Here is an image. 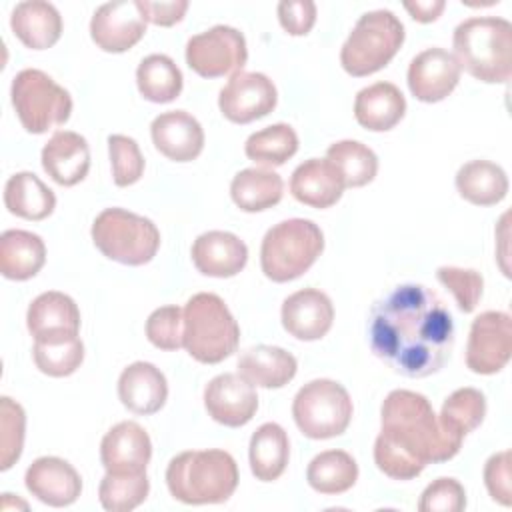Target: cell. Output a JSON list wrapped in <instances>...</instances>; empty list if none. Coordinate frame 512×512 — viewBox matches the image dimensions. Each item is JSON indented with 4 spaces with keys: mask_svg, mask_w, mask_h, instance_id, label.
I'll use <instances>...</instances> for the list:
<instances>
[{
    "mask_svg": "<svg viewBox=\"0 0 512 512\" xmlns=\"http://www.w3.org/2000/svg\"><path fill=\"white\" fill-rule=\"evenodd\" d=\"M368 334L374 356L406 378L436 374L454 348L452 314L424 284H400L376 300Z\"/></svg>",
    "mask_w": 512,
    "mask_h": 512,
    "instance_id": "1",
    "label": "cell"
},
{
    "mask_svg": "<svg viewBox=\"0 0 512 512\" xmlns=\"http://www.w3.org/2000/svg\"><path fill=\"white\" fill-rule=\"evenodd\" d=\"M380 424L374 462L392 480H412L426 464L454 458L462 446L440 426L430 400L412 390H392L384 398Z\"/></svg>",
    "mask_w": 512,
    "mask_h": 512,
    "instance_id": "2",
    "label": "cell"
},
{
    "mask_svg": "<svg viewBox=\"0 0 512 512\" xmlns=\"http://www.w3.org/2000/svg\"><path fill=\"white\" fill-rule=\"evenodd\" d=\"M238 466L226 450H186L166 468V486L178 502L202 506L226 502L238 486Z\"/></svg>",
    "mask_w": 512,
    "mask_h": 512,
    "instance_id": "3",
    "label": "cell"
},
{
    "mask_svg": "<svg viewBox=\"0 0 512 512\" xmlns=\"http://www.w3.org/2000/svg\"><path fill=\"white\" fill-rule=\"evenodd\" d=\"M454 58L470 76L486 84H504L512 74V24L498 16H474L460 22L452 36Z\"/></svg>",
    "mask_w": 512,
    "mask_h": 512,
    "instance_id": "4",
    "label": "cell"
},
{
    "mask_svg": "<svg viewBox=\"0 0 512 512\" xmlns=\"http://www.w3.org/2000/svg\"><path fill=\"white\" fill-rule=\"evenodd\" d=\"M240 326L218 294L198 292L184 306V348L202 364H218L238 348Z\"/></svg>",
    "mask_w": 512,
    "mask_h": 512,
    "instance_id": "5",
    "label": "cell"
},
{
    "mask_svg": "<svg viewBox=\"0 0 512 512\" xmlns=\"http://www.w3.org/2000/svg\"><path fill=\"white\" fill-rule=\"evenodd\" d=\"M324 234L306 218H290L272 226L260 246V266L272 282L300 278L322 254Z\"/></svg>",
    "mask_w": 512,
    "mask_h": 512,
    "instance_id": "6",
    "label": "cell"
},
{
    "mask_svg": "<svg viewBox=\"0 0 512 512\" xmlns=\"http://www.w3.org/2000/svg\"><path fill=\"white\" fill-rule=\"evenodd\" d=\"M404 42V24L390 10H372L358 18L340 50L342 68L356 78L382 70Z\"/></svg>",
    "mask_w": 512,
    "mask_h": 512,
    "instance_id": "7",
    "label": "cell"
},
{
    "mask_svg": "<svg viewBox=\"0 0 512 512\" xmlns=\"http://www.w3.org/2000/svg\"><path fill=\"white\" fill-rule=\"evenodd\" d=\"M92 242L110 260L126 266L148 264L160 248V230L150 218L124 208H106L92 222Z\"/></svg>",
    "mask_w": 512,
    "mask_h": 512,
    "instance_id": "8",
    "label": "cell"
},
{
    "mask_svg": "<svg viewBox=\"0 0 512 512\" xmlns=\"http://www.w3.org/2000/svg\"><path fill=\"white\" fill-rule=\"evenodd\" d=\"M12 106L26 132L44 134L62 126L72 114V98L38 68H24L12 78Z\"/></svg>",
    "mask_w": 512,
    "mask_h": 512,
    "instance_id": "9",
    "label": "cell"
},
{
    "mask_svg": "<svg viewBox=\"0 0 512 512\" xmlns=\"http://www.w3.org/2000/svg\"><path fill=\"white\" fill-rule=\"evenodd\" d=\"M352 400L348 390L328 378L304 384L292 402V416L298 430L312 440L340 436L352 420Z\"/></svg>",
    "mask_w": 512,
    "mask_h": 512,
    "instance_id": "10",
    "label": "cell"
},
{
    "mask_svg": "<svg viewBox=\"0 0 512 512\" xmlns=\"http://www.w3.org/2000/svg\"><path fill=\"white\" fill-rule=\"evenodd\" d=\"M248 60L244 34L232 26H212L186 44V64L202 78L236 74Z\"/></svg>",
    "mask_w": 512,
    "mask_h": 512,
    "instance_id": "11",
    "label": "cell"
},
{
    "mask_svg": "<svg viewBox=\"0 0 512 512\" xmlns=\"http://www.w3.org/2000/svg\"><path fill=\"white\" fill-rule=\"evenodd\" d=\"M512 356V318L500 310H486L472 320L466 366L474 374H496Z\"/></svg>",
    "mask_w": 512,
    "mask_h": 512,
    "instance_id": "12",
    "label": "cell"
},
{
    "mask_svg": "<svg viewBox=\"0 0 512 512\" xmlns=\"http://www.w3.org/2000/svg\"><path fill=\"white\" fill-rule=\"evenodd\" d=\"M278 92L274 82L262 72H236L220 90L218 106L226 120L250 124L276 108Z\"/></svg>",
    "mask_w": 512,
    "mask_h": 512,
    "instance_id": "13",
    "label": "cell"
},
{
    "mask_svg": "<svg viewBox=\"0 0 512 512\" xmlns=\"http://www.w3.org/2000/svg\"><path fill=\"white\" fill-rule=\"evenodd\" d=\"M146 24L138 0L106 2L90 20V36L100 50L120 54L142 40Z\"/></svg>",
    "mask_w": 512,
    "mask_h": 512,
    "instance_id": "14",
    "label": "cell"
},
{
    "mask_svg": "<svg viewBox=\"0 0 512 512\" xmlns=\"http://www.w3.org/2000/svg\"><path fill=\"white\" fill-rule=\"evenodd\" d=\"M204 408L208 416L228 428L248 424L258 410V394L240 374H218L204 388Z\"/></svg>",
    "mask_w": 512,
    "mask_h": 512,
    "instance_id": "15",
    "label": "cell"
},
{
    "mask_svg": "<svg viewBox=\"0 0 512 512\" xmlns=\"http://www.w3.org/2000/svg\"><path fill=\"white\" fill-rule=\"evenodd\" d=\"M460 80L456 58L444 48H426L408 66V88L420 102H440L452 94Z\"/></svg>",
    "mask_w": 512,
    "mask_h": 512,
    "instance_id": "16",
    "label": "cell"
},
{
    "mask_svg": "<svg viewBox=\"0 0 512 512\" xmlns=\"http://www.w3.org/2000/svg\"><path fill=\"white\" fill-rule=\"evenodd\" d=\"M24 484L34 498L54 508L74 504L82 492L80 474L70 462L58 456L36 458L24 474Z\"/></svg>",
    "mask_w": 512,
    "mask_h": 512,
    "instance_id": "17",
    "label": "cell"
},
{
    "mask_svg": "<svg viewBox=\"0 0 512 512\" xmlns=\"http://www.w3.org/2000/svg\"><path fill=\"white\" fill-rule=\"evenodd\" d=\"M280 318L290 336L312 342L324 338L332 328L334 306L322 290L302 288L282 302Z\"/></svg>",
    "mask_w": 512,
    "mask_h": 512,
    "instance_id": "18",
    "label": "cell"
},
{
    "mask_svg": "<svg viewBox=\"0 0 512 512\" xmlns=\"http://www.w3.org/2000/svg\"><path fill=\"white\" fill-rule=\"evenodd\" d=\"M152 458V442L148 432L132 420L112 426L100 444V460L106 472L134 474L146 472Z\"/></svg>",
    "mask_w": 512,
    "mask_h": 512,
    "instance_id": "19",
    "label": "cell"
},
{
    "mask_svg": "<svg viewBox=\"0 0 512 512\" xmlns=\"http://www.w3.org/2000/svg\"><path fill=\"white\" fill-rule=\"evenodd\" d=\"M150 136L156 150L174 162H190L204 148V130L186 110L158 114L150 124Z\"/></svg>",
    "mask_w": 512,
    "mask_h": 512,
    "instance_id": "20",
    "label": "cell"
},
{
    "mask_svg": "<svg viewBox=\"0 0 512 512\" xmlns=\"http://www.w3.org/2000/svg\"><path fill=\"white\" fill-rule=\"evenodd\" d=\"M192 262L196 270L212 278H232L248 262V246L232 232L210 230L192 244Z\"/></svg>",
    "mask_w": 512,
    "mask_h": 512,
    "instance_id": "21",
    "label": "cell"
},
{
    "mask_svg": "<svg viewBox=\"0 0 512 512\" xmlns=\"http://www.w3.org/2000/svg\"><path fill=\"white\" fill-rule=\"evenodd\" d=\"M42 168L60 186L82 182L90 170V148L84 136L72 130H58L42 148Z\"/></svg>",
    "mask_w": 512,
    "mask_h": 512,
    "instance_id": "22",
    "label": "cell"
},
{
    "mask_svg": "<svg viewBox=\"0 0 512 512\" xmlns=\"http://www.w3.org/2000/svg\"><path fill=\"white\" fill-rule=\"evenodd\" d=\"M344 180L338 168L328 158L304 160L290 178L292 196L310 208H330L334 206L342 192Z\"/></svg>",
    "mask_w": 512,
    "mask_h": 512,
    "instance_id": "23",
    "label": "cell"
},
{
    "mask_svg": "<svg viewBox=\"0 0 512 512\" xmlns=\"http://www.w3.org/2000/svg\"><path fill=\"white\" fill-rule=\"evenodd\" d=\"M118 398L134 414H156L168 398L166 376L150 362H132L118 378Z\"/></svg>",
    "mask_w": 512,
    "mask_h": 512,
    "instance_id": "24",
    "label": "cell"
},
{
    "mask_svg": "<svg viewBox=\"0 0 512 512\" xmlns=\"http://www.w3.org/2000/svg\"><path fill=\"white\" fill-rule=\"evenodd\" d=\"M10 28L26 48L46 50L62 36V16L50 2L26 0L14 6Z\"/></svg>",
    "mask_w": 512,
    "mask_h": 512,
    "instance_id": "25",
    "label": "cell"
},
{
    "mask_svg": "<svg viewBox=\"0 0 512 512\" xmlns=\"http://www.w3.org/2000/svg\"><path fill=\"white\" fill-rule=\"evenodd\" d=\"M406 112V98L392 82H376L362 88L354 100L356 122L370 132L392 130Z\"/></svg>",
    "mask_w": 512,
    "mask_h": 512,
    "instance_id": "26",
    "label": "cell"
},
{
    "mask_svg": "<svg viewBox=\"0 0 512 512\" xmlns=\"http://www.w3.org/2000/svg\"><path fill=\"white\" fill-rule=\"evenodd\" d=\"M26 326L34 340L58 334H78L80 310L76 302L64 292H42L28 306Z\"/></svg>",
    "mask_w": 512,
    "mask_h": 512,
    "instance_id": "27",
    "label": "cell"
},
{
    "mask_svg": "<svg viewBox=\"0 0 512 512\" xmlns=\"http://www.w3.org/2000/svg\"><path fill=\"white\" fill-rule=\"evenodd\" d=\"M298 370L296 358L280 346L258 344L238 358V374L260 388H282Z\"/></svg>",
    "mask_w": 512,
    "mask_h": 512,
    "instance_id": "28",
    "label": "cell"
},
{
    "mask_svg": "<svg viewBox=\"0 0 512 512\" xmlns=\"http://www.w3.org/2000/svg\"><path fill=\"white\" fill-rule=\"evenodd\" d=\"M46 262L44 240L28 230H6L0 236V272L8 280H28Z\"/></svg>",
    "mask_w": 512,
    "mask_h": 512,
    "instance_id": "29",
    "label": "cell"
},
{
    "mask_svg": "<svg viewBox=\"0 0 512 512\" xmlns=\"http://www.w3.org/2000/svg\"><path fill=\"white\" fill-rule=\"evenodd\" d=\"M250 470L260 482L278 480L290 458V442L286 430L276 422H266L258 426L250 438L248 446Z\"/></svg>",
    "mask_w": 512,
    "mask_h": 512,
    "instance_id": "30",
    "label": "cell"
},
{
    "mask_svg": "<svg viewBox=\"0 0 512 512\" xmlns=\"http://www.w3.org/2000/svg\"><path fill=\"white\" fill-rule=\"evenodd\" d=\"M456 190L470 204L494 206L508 194V176L490 160H470L456 172Z\"/></svg>",
    "mask_w": 512,
    "mask_h": 512,
    "instance_id": "31",
    "label": "cell"
},
{
    "mask_svg": "<svg viewBox=\"0 0 512 512\" xmlns=\"http://www.w3.org/2000/svg\"><path fill=\"white\" fill-rule=\"evenodd\" d=\"M4 206L10 214L36 222L54 212L56 196L34 172H16L4 186Z\"/></svg>",
    "mask_w": 512,
    "mask_h": 512,
    "instance_id": "32",
    "label": "cell"
},
{
    "mask_svg": "<svg viewBox=\"0 0 512 512\" xmlns=\"http://www.w3.org/2000/svg\"><path fill=\"white\" fill-rule=\"evenodd\" d=\"M282 194V176L268 168H244L232 178L230 184V196L244 212L268 210L282 200Z\"/></svg>",
    "mask_w": 512,
    "mask_h": 512,
    "instance_id": "33",
    "label": "cell"
},
{
    "mask_svg": "<svg viewBox=\"0 0 512 512\" xmlns=\"http://www.w3.org/2000/svg\"><path fill=\"white\" fill-rule=\"evenodd\" d=\"M306 480L320 494H342L356 484L358 464L344 450H324L310 460Z\"/></svg>",
    "mask_w": 512,
    "mask_h": 512,
    "instance_id": "34",
    "label": "cell"
},
{
    "mask_svg": "<svg viewBox=\"0 0 512 512\" xmlns=\"http://www.w3.org/2000/svg\"><path fill=\"white\" fill-rule=\"evenodd\" d=\"M136 84L146 100L166 104L180 96L184 78L170 56L150 54L136 68Z\"/></svg>",
    "mask_w": 512,
    "mask_h": 512,
    "instance_id": "35",
    "label": "cell"
},
{
    "mask_svg": "<svg viewBox=\"0 0 512 512\" xmlns=\"http://www.w3.org/2000/svg\"><path fill=\"white\" fill-rule=\"evenodd\" d=\"M34 364L42 374L64 378L74 374L84 360V344L78 334L36 338L32 348Z\"/></svg>",
    "mask_w": 512,
    "mask_h": 512,
    "instance_id": "36",
    "label": "cell"
},
{
    "mask_svg": "<svg viewBox=\"0 0 512 512\" xmlns=\"http://www.w3.org/2000/svg\"><path fill=\"white\" fill-rule=\"evenodd\" d=\"M486 416V398L476 388H458L442 404L438 422L454 438L464 440Z\"/></svg>",
    "mask_w": 512,
    "mask_h": 512,
    "instance_id": "37",
    "label": "cell"
},
{
    "mask_svg": "<svg viewBox=\"0 0 512 512\" xmlns=\"http://www.w3.org/2000/svg\"><path fill=\"white\" fill-rule=\"evenodd\" d=\"M326 158L342 174L346 188H360L374 180L378 172L376 154L358 140H338L326 150Z\"/></svg>",
    "mask_w": 512,
    "mask_h": 512,
    "instance_id": "38",
    "label": "cell"
},
{
    "mask_svg": "<svg viewBox=\"0 0 512 512\" xmlns=\"http://www.w3.org/2000/svg\"><path fill=\"white\" fill-rule=\"evenodd\" d=\"M298 150V136L292 126L278 122L252 132L244 144V152L250 160L262 166H282Z\"/></svg>",
    "mask_w": 512,
    "mask_h": 512,
    "instance_id": "39",
    "label": "cell"
},
{
    "mask_svg": "<svg viewBox=\"0 0 512 512\" xmlns=\"http://www.w3.org/2000/svg\"><path fill=\"white\" fill-rule=\"evenodd\" d=\"M150 490V480L146 472L134 474H112L106 472L100 486L98 498L108 512H130L138 508Z\"/></svg>",
    "mask_w": 512,
    "mask_h": 512,
    "instance_id": "40",
    "label": "cell"
},
{
    "mask_svg": "<svg viewBox=\"0 0 512 512\" xmlns=\"http://www.w3.org/2000/svg\"><path fill=\"white\" fill-rule=\"evenodd\" d=\"M26 414L24 408L8 396L0 398V470H8L24 448Z\"/></svg>",
    "mask_w": 512,
    "mask_h": 512,
    "instance_id": "41",
    "label": "cell"
},
{
    "mask_svg": "<svg viewBox=\"0 0 512 512\" xmlns=\"http://www.w3.org/2000/svg\"><path fill=\"white\" fill-rule=\"evenodd\" d=\"M108 152L114 184L124 188L136 184L144 174V156L134 138L124 134L108 136Z\"/></svg>",
    "mask_w": 512,
    "mask_h": 512,
    "instance_id": "42",
    "label": "cell"
},
{
    "mask_svg": "<svg viewBox=\"0 0 512 512\" xmlns=\"http://www.w3.org/2000/svg\"><path fill=\"white\" fill-rule=\"evenodd\" d=\"M146 336L160 350H178L184 346V310L170 304L156 308L146 320Z\"/></svg>",
    "mask_w": 512,
    "mask_h": 512,
    "instance_id": "43",
    "label": "cell"
},
{
    "mask_svg": "<svg viewBox=\"0 0 512 512\" xmlns=\"http://www.w3.org/2000/svg\"><path fill=\"white\" fill-rule=\"evenodd\" d=\"M436 278L442 286H446L454 298L456 304L462 312H472L480 298H482V290H484V280L482 274L472 270V268H458V266H440L436 270Z\"/></svg>",
    "mask_w": 512,
    "mask_h": 512,
    "instance_id": "44",
    "label": "cell"
},
{
    "mask_svg": "<svg viewBox=\"0 0 512 512\" xmlns=\"http://www.w3.org/2000/svg\"><path fill=\"white\" fill-rule=\"evenodd\" d=\"M466 508V490L454 478H438L420 496V512H460Z\"/></svg>",
    "mask_w": 512,
    "mask_h": 512,
    "instance_id": "45",
    "label": "cell"
},
{
    "mask_svg": "<svg viewBox=\"0 0 512 512\" xmlns=\"http://www.w3.org/2000/svg\"><path fill=\"white\" fill-rule=\"evenodd\" d=\"M510 466H512L510 450H502V452L492 454L484 464L486 490L492 496V500L502 504V506H510V502H512V488H510L512 472H510Z\"/></svg>",
    "mask_w": 512,
    "mask_h": 512,
    "instance_id": "46",
    "label": "cell"
},
{
    "mask_svg": "<svg viewBox=\"0 0 512 512\" xmlns=\"http://www.w3.org/2000/svg\"><path fill=\"white\" fill-rule=\"evenodd\" d=\"M276 12L280 26L290 36H306L316 22V4L312 0H282Z\"/></svg>",
    "mask_w": 512,
    "mask_h": 512,
    "instance_id": "47",
    "label": "cell"
},
{
    "mask_svg": "<svg viewBox=\"0 0 512 512\" xmlns=\"http://www.w3.org/2000/svg\"><path fill=\"white\" fill-rule=\"evenodd\" d=\"M138 6L146 18L156 26H174L180 22L188 10L186 0H170V2H152V0H138Z\"/></svg>",
    "mask_w": 512,
    "mask_h": 512,
    "instance_id": "48",
    "label": "cell"
},
{
    "mask_svg": "<svg viewBox=\"0 0 512 512\" xmlns=\"http://www.w3.org/2000/svg\"><path fill=\"white\" fill-rule=\"evenodd\" d=\"M404 8L408 10V14L422 24L434 22L442 10L446 8L444 0H416V2H404Z\"/></svg>",
    "mask_w": 512,
    "mask_h": 512,
    "instance_id": "49",
    "label": "cell"
}]
</instances>
